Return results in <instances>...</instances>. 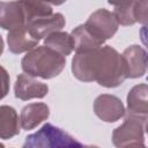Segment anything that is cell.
Wrapping results in <instances>:
<instances>
[{"label": "cell", "mask_w": 148, "mask_h": 148, "mask_svg": "<svg viewBox=\"0 0 148 148\" xmlns=\"http://www.w3.org/2000/svg\"><path fill=\"white\" fill-rule=\"evenodd\" d=\"M72 73L82 82L96 81L105 88H116L128 79L123 56L109 45L76 52L72 59Z\"/></svg>", "instance_id": "6da1fadb"}, {"label": "cell", "mask_w": 148, "mask_h": 148, "mask_svg": "<svg viewBox=\"0 0 148 148\" xmlns=\"http://www.w3.org/2000/svg\"><path fill=\"white\" fill-rule=\"evenodd\" d=\"M65 65V57L45 45L31 49L21 60V67L25 74L44 80L58 76Z\"/></svg>", "instance_id": "7a4b0ae2"}, {"label": "cell", "mask_w": 148, "mask_h": 148, "mask_svg": "<svg viewBox=\"0 0 148 148\" xmlns=\"http://www.w3.org/2000/svg\"><path fill=\"white\" fill-rule=\"evenodd\" d=\"M84 145L61 128L46 123L37 132L29 134L23 143L24 148H79Z\"/></svg>", "instance_id": "3957f363"}, {"label": "cell", "mask_w": 148, "mask_h": 148, "mask_svg": "<svg viewBox=\"0 0 148 148\" xmlns=\"http://www.w3.org/2000/svg\"><path fill=\"white\" fill-rule=\"evenodd\" d=\"M126 113V112H125ZM148 117L126 113L124 123L114 128L112 142L118 148L125 147H145V132L147 128Z\"/></svg>", "instance_id": "277c9868"}, {"label": "cell", "mask_w": 148, "mask_h": 148, "mask_svg": "<svg viewBox=\"0 0 148 148\" xmlns=\"http://www.w3.org/2000/svg\"><path fill=\"white\" fill-rule=\"evenodd\" d=\"M84 25L97 38L105 42L106 39H110L116 35L119 23L112 12L105 8H101L94 12L88 17Z\"/></svg>", "instance_id": "5b68a950"}, {"label": "cell", "mask_w": 148, "mask_h": 148, "mask_svg": "<svg viewBox=\"0 0 148 148\" xmlns=\"http://www.w3.org/2000/svg\"><path fill=\"white\" fill-rule=\"evenodd\" d=\"M95 114L105 123H114L125 116V106L120 98L110 94H102L94 102Z\"/></svg>", "instance_id": "8992f818"}, {"label": "cell", "mask_w": 148, "mask_h": 148, "mask_svg": "<svg viewBox=\"0 0 148 148\" xmlns=\"http://www.w3.org/2000/svg\"><path fill=\"white\" fill-rule=\"evenodd\" d=\"M49 92V86L36 80L28 74H20L16 77L14 84V95L22 101H29L31 98H43Z\"/></svg>", "instance_id": "52a82bcc"}, {"label": "cell", "mask_w": 148, "mask_h": 148, "mask_svg": "<svg viewBox=\"0 0 148 148\" xmlns=\"http://www.w3.org/2000/svg\"><path fill=\"white\" fill-rule=\"evenodd\" d=\"M7 43H8V49L12 53L20 54L36 47L39 43V39L31 32V30L27 27V24H24L22 27L8 31Z\"/></svg>", "instance_id": "ba28073f"}, {"label": "cell", "mask_w": 148, "mask_h": 148, "mask_svg": "<svg viewBox=\"0 0 148 148\" xmlns=\"http://www.w3.org/2000/svg\"><path fill=\"white\" fill-rule=\"evenodd\" d=\"M126 67L127 77L138 79L146 74L147 71V52L140 45H131L124 50L121 53Z\"/></svg>", "instance_id": "9c48e42d"}, {"label": "cell", "mask_w": 148, "mask_h": 148, "mask_svg": "<svg viewBox=\"0 0 148 148\" xmlns=\"http://www.w3.org/2000/svg\"><path fill=\"white\" fill-rule=\"evenodd\" d=\"M25 24L31 30V32L40 40L51 32L61 30L66 24V20L61 13H53L49 16L32 20Z\"/></svg>", "instance_id": "30bf717a"}, {"label": "cell", "mask_w": 148, "mask_h": 148, "mask_svg": "<svg viewBox=\"0 0 148 148\" xmlns=\"http://www.w3.org/2000/svg\"><path fill=\"white\" fill-rule=\"evenodd\" d=\"M24 24L25 18L20 0L0 1V28L9 31Z\"/></svg>", "instance_id": "8fae6325"}, {"label": "cell", "mask_w": 148, "mask_h": 148, "mask_svg": "<svg viewBox=\"0 0 148 148\" xmlns=\"http://www.w3.org/2000/svg\"><path fill=\"white\" fill-rule=\"evenodd\" d=\"M50 116V109L45 103H30L25 105L20 114V125L23 130L29 131L37 127Z\"/></svg>", "instance_id": "7c38bea8"}, {"label": "cell", "mask_w": 148, "mask_h": 148, "mask_svg": "<svg viewBox=\"0 0 148 148\" xmlns=\"http://www.w3.org/2000/svg\"><path fill=\"white\" fill-rule=\"evenodd\" d=\"M127 112L136 116H148V87L146 83L134 86L127 94Z\"/></svg>", "instance_id": "4fadbf2b"}, {"label": "cell", "mask_w": 148, "mask_h": 148, "mask_svg": "<svg viewBox=\"0 0 148 148\" xmlns=\"http://www.w3.org/2000/svg\"><path fill=\"white\" fill-rule=\"evenodd\" d=\"M18 133L20 119L16 110L9 105H0V139L8 140ZM0 147H3L1 142Z\"/></svg>", "instance_id": "5bb4252c"}, {"label": "cell", "mask_w": 148, "mask_h": 148, "mask_svg": "<svg viewBox=\"0 0 148 148\" xmlns=\"http://www.w3.org/2000/svg\"><path fill=\"white\" fill-rule=\"evenodd\" d=\"M71 36L74 42L75 53L97 49L105 43L104 40L97 38L84 24H80L76 28H74L71 32Z\"/></svg>", "instance_id": "9a60e30c"}, {"label": "cell", "mask_w": 148, "mask_h": 148, "mask_svg": "<svg viewBox=\"0 0 148 148\" xmlns=\"http://www.w3.org/2000/svg\"><path fill=\"white\" fill-rule=\"evenodd\" d=\"M44 45L62 54L64 57L69 56L74 51V42L71 34L58 30L51 32L44 38Z\"/></svg>", "instance_id": "2e32d148"}, {"label": "cell", "mask_w": 148, "mask_h": 148, "mask_svg": "<svg viewBox=\"0 0 148 148\" xmlns=\"http://www.w3.org/2000/svg\"><path fill=\"white\" fill-rule=\"evenodd\" d=\"M24 13L25 23L53 14L52 7L44 0H20Z\"/></svg>", "instance_id": "e0dca14e"}, {"label": "cell", "mask_w": 148, "mask_h": 148, "mask_svg": "<svg viewBox=\"0 0 148 148\" xmlns=\"http://www.w3.org/2000/svg\"><path fill=\"white\" fill-rule=\"evenodd\" d=\"M133 2L124 6H117L114 7V10L112 12L118 21L119 24L121 25H133L135 22L134 18V12H133Z\"/></svg>", "instance_id": "ac0fdd59"}, {"label": "cell", "mask_w": 148, "mask_h": 148, "mask_svg": "<svg viewBox=\"0 0 148 148\" xmlns=\"http://www.w3.org/2000/svg\"><path fill=\"white\" fill-rule=\"evenodd\" d=\"M148 5L147 0H135L133 3V12L135 22H139L143 25L147 24L148 21Z\"/></svg>", "instance_id": "d6986e66"}, {"label": "cell", "mask_w": 148, "mask_h": 148, "mask_svg": "<svg viewBox=\"0 0 148 148\" xmlns=\"http://www.w3.org/2000/svg\"><path fill=\"white\" fill-rule=\"evenodd\" d=\"M9 81L10 77L8 72L6 71L5 67L0 65V101L5 98L9 92Z\"/></svg>", "instance_id": "ffe728a7"}, {"label": "cell", "mask_w": 148, "mask_h": 148, "mask_svg": "<svg viewBox=\"0 0 148 148\" xmlns=\"http://www.w3.org/2000/svg\"><path fill=\"white\" fill-rule=\"evenodd\" d=\"M133 1H135V0H108V2H109L110 5H112V6H114V7L128 5V3L133 2Z\"/></svg>", "instance_id": "44dd1931"}, {"label": "cell", "mask_w": 148, "mask_h": 148, "mask_svg": "<svg viewBox=\"0 0 148 148\" xmlns=\"http://www.w3.org/2000/svg\"><path fill=\"white\" fill-rule=\"evenodd\" d=\"M44 1L47 2V3L56 5V6H59V5H62L64 2H66V0H44Z\"/></svg>", "instance_id": "7402d4cb"}, {"label": "cell", "mask_w": 148, "mask_h": 148, "mask_svg": "<svg viewBox=\"0 0 148 148\" xmlns=\"http://www.w3.org/2000/svg\"><path fill=\"white\" fill-rule=\"evenodd\" d=\"M3 46H5V44H3V39H2V37L0 36V56H1L2 52H3Z\"/></svg>", "instance_id": "603a6c76"}]
</instances>
